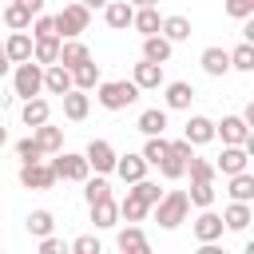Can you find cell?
I'll use <instances>...</instances> for the list:
<instances>
[{
	"instance_id": "cell-28",
	"label": "cell",
	"mask_w": 254,
	"mask_h": 254,
	"mask_svg": "<svg viewBox=\"0 0 254 254\" xmlns=\"http://www.w3.org/2000/svg\"><path fill=\"white\" fill-rule=\"evenodd\" d=\"M32 60L36 64H56L60 60V36H32Z\"/></svg>"
},
{
	"instance_id": "cell-1",
	"label": "cell",
	"mask_w": 254,
	"mask_h": 254,
	"mask_svg": "<svg viewBox=\"0 0 254 254\" xmlns=\"http://www.w3.org/2000/svg\"><path fill=\"white\" fill-rule=\"evenodd\" d=\"M95 99H99L103 111H123V107H131L139 99V87L131 79H99L95 83Z\"/></svg>"
},
{
	"instance_id": "cell-45",
	"label": "cell",
	"mask_w": 254,
	"mask_h": 254,
	"mask_svg": "<svg viewBox=\"0 0 254 254\" xmlns=\"http://www.w3.org/2000/svg\"><path fill=\"white\" fill-rule=\"evenodd\" d=\"M226 16L230 20H250L254 16V0H226Z\"/></svg>"
},
{
	"instance_id": "cell-50",
	"label": "cell",
	"mask_w": 254,
	"mask_h": 254,
	"mask_svg": "<svg viewBox=\"0 0 254 254\" xmlns=\"http://www.w3.org/2000/svg\"><path fill=\"white\" fill-rule=\"evenodd\" d=\"M79 4H83V8H87V12H95V8H103V4H107V0H79Z\"/></svg>"
},
{
	"instance_id": "cell-10",
	"label": "cell",
	"mask_w": 254,
	"mask_h": 254,
	"mask_svg": "<svg viewBox=\"0 0 254 254\" xmlns=\"http://www.w3.org/2000/svg\"><path fill=\"white\" fill-rule=\"evenodd\" d=\"M190 230H194V238H198V242H218V238L226 234L222 214H218V210H210V206H202V210H198V218L190 222Z\"/></svg>"
},
{
	"instance_id": "cell-33",
	"label": "cell",
	"mask_w": 254,
	"mask_h": 254,
	"mask_svg": "<svg viewBox=\"0 0 254 254\" xmlns=\"http://www.w3.org/2000/svg\"><path fill=\"white\" fill-rule=\"evenodd\" d=\"M83 60H91V52H87V44L75 36V40H60V60L56 64H64V67H75V64H83Z\"/></svg>"
},
{
	"instance_id": "cell-43",
	"label": "cell",
	"mask_w": 254,
	"mask_h": 254,
	"mask_svg": "<svg viewBox=\"0 0 254 254\" xmlns=\"http://www.w3.org/2000/svg\"><path fill=\"white\" fill-rule=\"evenodd\" d=\"M28 28H32V36H56V20H52L48 12H36Z\"/></svg>"
},
{
	"instance_id": "cell-14",
	"label": "cell",
	"mask_w": 254,
	"mask_h": 254,
	"mask_svg": "<svg viewBox=\"0 0 254 254\" xmlns=\"http://www.w3.org/2000/svg\"><path fill=\"white\" fill-rule=\"evenodd\" d=\"M250 131L254 127L242 115H222V123H214V139H222V143H246Z\"/></svg>"
},
{
	"instance_id": "cell-2",
	"label": "cell",
	"mask_w": 254,
	"mask_h": 254,
	"mask_svg": "<svg viewBox=\"0 0 254 254\" xmlns=\"http://www.w3.org/2000/svg\"><path fill=\"white\" fill-rule=\"evenodd\" d=\"M151 210H155V222H159L163 230H175V226L187 222V214H190V198H187V190H163V198H159Z\"/></svg>"
},
{
	"instance_id": "cell-22",
	"label": "cell",
	"mask_w": 254,
	"mask_h": 254,
	"mask_svg": "<svg viewBox=\"0 0 254 254\" xmlns=\"http://www.w3.org/2000/svg\"><path fill=\"white\" fill-rule=\"evenodd\" d=\"M0 20L8 24V32H28V24H32V12H28L20 0H4V8H0Z\"/></svg>"
},
{
	"instance_id": "cell-4",
	"label": "cell",
	"mask_w": 254,
	"mask_h": 254,
	"mask_svg": "<svg viewBox=\"0 0 254 254\" xmlns=\"http://www.w3.org/2000/svg\"><path fill=\"white\" fill-rule=\"evenodd\" d=\"M12 95H20V99L44 95V64H36V60L16 64V71H12Z\"/></svg>"
},
{
	"instance_id": "cell-49",
	"label": "cell",
	"mask_w": 254,
	"mask_h": 254,
	"mask_svg": "<svg viewBox=\"0 0 254 254\" xmlns=\"http://www.w3.org/2000/svg\"><path fill=\"white\" fill-rule=\"evenodd\" d=\"M8 71H12V60H8V56H0V79H4Z\"/></svg>"
},
{
	"instance_id": "cell-38",
	"label": "cell",
	"mask_w": 254,
	"mask_h": 254,
	"mask_svg": "<svg viewBox=\"0 0 254 254\" xmlns=\"http://www.w3.org/2000/svg\"><path fill=\"white\" fill-rule=\"evenodd\" d=\"M187 198H190V206H214V179H198V183H190V190H187Z\"/></svg>"
},
{
	"instance_id": "cell-16",
	"label": "cell",
	"mask_w": 254,
	"mask_h": 254,
	"mask_svg": "<svg viewBox=\"0 0 254 254\" xmlns=\"http://www.w3.org/2000/svg\"><path fill=\"white\" fill-rule=\"evenodd\" d=\"M115 246H119L123 254H147V250H151V242H147V234L139 230V222H127V226L115 234Z\"/></svg>"
},
{
	"instance_id": "cell-24",
	"label": "cell",
	"mask_w": 254,
	"mask_h": 254,
	"mask_svg": "<svg viewBox=\"0 0 254 254\" xmlns=\"http://www.w3.org/2000/svg\"><path fill=\"white\" fill-rule=\"evenodd\" d=\"M20 119H24V127H40V123H48V119H52V107H48V99H44V95H32V99H24V107H20Z\"/></svg>"
},
{
	"instance_id": "cell-34",
	"label": "cell",
	"mask_w": 254,
	"mask_h": 254,
	"mask_svg": "<svg viewBox=\"0 0 254 254\" xmlns=\"http://www.w3.org/2000/svg\"><path fill=\"white\" fill-rule=\"evenodd\" d=\"M135 127H139L143 135H163V131H167V111H163V107H147V111H139Z\"/></svg>"
},
{
	"instance_id": "cell-7",
	"label": "cell",
	"mask_w": 254,
	"mask_h": 254,
	"mask_svg": "<svg viewBox=\"0 0 254 254\" xmlns=\"http://www.w3.org/2000/svg\"><path fill=\"white\" fill-rule=\"evenodd\" d=\"M20 187H28V190H52L60 179H56V171H52V163L48 159H32V163H20Z\"/></svg>"
},
{
	"instance_id": "cell-46",
	"label": "cell",
	"mask_w": 254,
	"mask_h": 254,
	"mask_svg": "<svg viewBox=\"0 0 254 254\" xmlns=\"http://www.w3.org/2000/svg\"><path fill=\"white\" fill-rule=\"evenodd\" d=\"M71 250H75V254H99L103 246H99V238H95V234H79V238L71 242Z\"/></svg>"
},
{
	"instance_id": "cell-12",
	"label": "cell",
	"mask_w": 254,
	"mask_h": 254,
	"mask_svg": "<svg viewBox=\"0 0 254 254\" xmlns=\"http://www.w3.org/2000/svg\"><path fill=\"white\" fill-rule=\"evenodd\" d=\"M99 12H103V24H107L111 32H127V28H131V16H135L131 0H107Z\"/></svg>"
},
{
	"instance_id": "cell-6",
	"label": "cell",
	"mask_w": 254,
	"mask_h": 254,
	"mask_svg": "<svg viewBox=\"0 0 254 254\" xmlns=\"http://www.w3.org/2000/svg\"><path fill=\"white\" fill-rule=\"evenodd\" d=\"M48 163H52L56 179H64V183H83V179L91 175L87 159H83V155H75V151H56V155H52Z\"/></svg>"
},
{
	"instance_id": "cell-41",
	"label": "cell",
	"mask_w": 254,
	"mask_h": 254,
	"mask_svg": "<svg viewBox=\"0 0 254 254\" xmlns=\"http://www.w3.org/2000/svg\"><path fill=\"white\" fill-rule=\"evenodd\" d=\"M131 190H135V194H139V198H143L147 206H155V202L163 198V187H159L155 179H147V175H143L139 183H131Z\"/></svg>"
},
{
	"instance_id": "cell-47",
	"label": "cell",
	"mask_w": 254,
	"mask_h": 254,
	"mask_svg": "<svg viewBox=\"0 0 254 254\" xmlns=\"http://www.w3.org/2000/svg\"><path fill=\"white\" fill-rule=\"evenodd\" d=\"M60 250H67L64 238H56V234H44L40 238V254H60Z\"/></svg>"
},
{
	"instance_id": "cell-39",
	"label": "cell",
	"mask_w": 254,
	"mask_h": 254,
	"mask_svg": "<svg viewBox=\"0 0 254 254\" xmlns=\"http://www.w3.org/2000/svg\"><path fill=\"white\" fill-rule=\"evenodd\" d=\"M230 71H254V44L250 40H242L230 52Z\"/></svg>"
},
{
	"instance_id": "cell-30",
	"label": "cell",
	"mask_w": 254,
	"mask_h": 254,
	"mask_svg": "<svg viewBox=\"0 0 254 254\" xmlns=\"http://www.w3.org/2000/svg\"><path fill=\"white\" fill-rule=\"evenodd\" d=\"M99 79H103V75H99V64H95V60H83V64L71 67V87H79V91H95Z\"/></svg>"
},
{
	"instance_id": "cell-9",
	"label": "cell",
	"mask_w": 254,
	"mask_h": 254,
	"mask_svg": "<svg viewBox=\"0 0 254 254\" xmlns=\"http://www.w3.org/2000/svg\"><path fill=\"white\" fill-rule=\"evenodd\" d=\"M83 159H87V167H91L95 175H111V171H115V147H111L107 139H91L87 151H83Z\"/></svg>"
},
{
	"instance_id": "cell-18",
	"label": "cell",
	"mask_w": 254,
	"mask_h": 254,
	"mask_svg": "<svg viewBox=\"0 0 254 254\" xmlns=\"http://www.w3.org/2000/svg\"><path fill=\"white\" fill-rule=\"evenodd\" d=\"M115 175L131 187V183H139V179L147 175V159H143V155H131V151H127V155H115Z\"/></svg>"
},
{
	"instance_id": "cell-26",
	"label": "cell",
	"mask_w": 254,
	"mask_h": 254,
	"mask_svg": "<svg viewBox=\"0 0 254 254\" xmlns=\"http://www.w3.org/2000/svg\"><path fill=\"white\" fill-rule=\"evenodd\" d=\"M159 24H163V16H159V4L135 8V16H131V28H135L139 36H155V32H159Z\"/></svg>"
},
{
	"instance_id": "cell-52",
	"label": "cell",
	"mask_w": 254,
	"mask_h": 254,
	"mask_svg": "<svg viewBox=\"0 0 254 254\" xmlns=\"http://www.w3.org/2000/svg\"><path fill=\"white\" fill-rule=\"evenodd\" d=\"M4 143H8V131H4V127H0V147H4Z\"/></svg>"
},
{
	"instance_id": "cell-37",
	"label": "cell",
	"mask_w": 254,
	"mask_h": 254,
	"mask_svg": "<svg viewBox=\"0 0 254 254\" xmlns=\"http://www.w3.org/2000/svg\"><path fill=\"white\" fill-rule=\"evenodd\" d=\"M99 198H111V183H107V175H87L83 179V202L91 206V202H99Z\"/></svg>"
},
{
	"instance_id": "cell-29",
	"label": "cell",
	"mask_w": 254,
	"mask_h": 254,
	"mask_svg": "<svg viewBox=\"0 0 254 254\" xmlns=\"http://www.w3.org/2000/svg\"><path fill=\"white\" fill-rule=\"evenodd\" d=\"M171 52H175V44L167 40V36H143V60H151V64H167L171 60Z\"/></svg>"
},
{
	"instance_id": "cell-17",
	"label": "cell",
	"mask_w": 254,
	"mask_h": 254,
	"mask_svg": "<svg viewBox=\"0 0 254 254\" xmlns=\"http://www.w3.org/2000/svg\"><path fill=\"white\" fill-rule=\"evenodd\" d=\"M183 139H187L190 147L210 143V139H214V119H206V115H190V119H187V127H183Z\"/></svg>"
},
{
	"instance_id": "cell-35",
	"label": "cell",
	"mask_w": 254,
	"mask_h": 254,
	"mask_svg": "<svg viewBox=\"0 0 254 254\" xmlns=\"http://www.w3.org/2000/svg\"><path fill=\"white\" fill-rule=\"evenodd\" d=\"M151 214V206L135 194V190H127V198H119V218H127V222H143Z\"/></svg>"
},
{
	"instance_id": "cell-20",
	"label": "cell",
	"mask_w": 254,
	"mask_h": 254,
	"mask_svg": "<svg viewBox=\"0 0 254 254\" xmlns=\"http://www.w3.org/2000/svg\"><path fill=\"white\" fill-rule=\"evenodd\" d=\"M32 139L40 143V151H44V155L64 151V127H52V119H48V123H40V127H32Z\"/></svg>"
},
{
	"instance_id": "cell-15",
	"label": "cell",
	"mask_w": 254,
	"mask_h": 254,
	"mask_svg": "<svg viewBox=\"0 0 254 254\" xmlns=\"http://www.w3.org/2000/svg\"><path fill=\"white\" fill-rule=\"evenodd\" d=\"M190 99H194V87H190L187 79L163 83V103H167V111H187V107H190Z\"/></svg>"
},
{
	"instance_id": "cell-8",
	"label": "cell",
	"mask_w": 254,
	"mask_h": 254,
	"mask_svg": "<svg viewBox=\"0 0 254 254\" xmlns=\"http://www.w3.org/2000/svg\"><path fill=\"white\" fill-rule=\"evenodd\" d=\"M238 171H250V155L242 143H222V155L214 159V175H238Z\"/></svg>"
},
{
	"instance_id": "cell-25",
	"label": "cell",
	"mask_w": 254,
	"mask_h": 254,
	"mask_svg": "<svg viewBox=\"0 0 254 254\" xmlns=\"http://www.w3.org/2000/svg\"><path fill=\"white\" fill-rule=\"evenodd\" d=\"M226 194H230L234 202H254V175H250V171L226 175Z\"/></svg>"
},
{
	"instance_id": "cell-48",
	"label": "cell",
	"mask_w": 254,
	"mask_h": 254,
	"mask_svg": "<svg viewBox=\"0 0 254 254\" xmlns=\"http://www.w3.org/2000/svg\"><path fill=\"white\" fill-rule=\"evenodd\" d=\"M20 4H24V8H28V12H32V16H36V12H44V8H48V0H20Z\"/></svg>"
},
{
	"instance_id": "cell-21",
	"label": "cell",
	"mask_w": 254,
	"mask_h": 254,
	"mask_svg": "<svg viewBox=\"0 0 254 254\" xmlns=\"http://www.w3.org/2000/svg\"><path fill=\"white\" fill-rule=\"evenodd\" d=\"M250 222H254V210H250V202H234V198H230V206L222 210V226H226V230H234V234H242Z\"/></svg>"
},
{
	"instance_id": "cell-51",
	"label": "cell",
	"mask_w": 254,
	"mask_h": 254,
	"mask_svg": "<svg viewBox=\"0 0 254 254\" xmlns=\"http://www.w3.org/2000/svg\"><path fill=\"white\" fill-rule=\"evenodd\" d=\"M147 4H159V0H131V8H147Z\"/></svg>"
},
{
	"instance_id": "cell-19",
	"label": "cell",
	"mask_w": 254,
	"mask_h": 254,
	"mask_svg": "<svg viewBox=\"0 0 254 254\" xmlns=\"http://www.w3.org/2000/svg\"><path fill=\"white\" fill-rule=\"evenodd\" d=\"M198 64H202V71H206V75H214V79H218V75H226V71H230V52H226V48H218V44H214V48H202Z\"/></svg>"
},
{
	"instance_id": "cell-3",
	"label": "cell",
	"mask_w": 254,
	"mask_h": 254,
	"mask_svg": "<svg viewBox=\"0 0 254 254\" xmlns=\"http://www.w3.org/2000/svg\"><path fill=\"white\" fill-rule=\"evenodd\" d=\"M52 20H56V36H60V40H75V36H83V32L91 28V12H87L79 0L64 4Z\"/></svg>"
},
{
	"instance_id": "cell-36",
	"label": "cell",
	"mask_w": 254,
	"mask_h": 254,
	"mask_svg": "<svg viewBox=\"0 0 254 254\" xmlns=\"http://www.w3.org/2000/svg\"><path fill=\"white\" fill-rule=\"evenodd\" d=\"M24 230H28L32 238H44V234L56 230V214H52V210H32V214L24 218Z\"/></svg>"
},
{
	"instance_id": "cell-54",
	"label": "cell",
	"mask_w": 254,
	"mask_h": 254,
	"mask_svg": "<svg viewBox=\"0 0 254 254\" xmlns=\"http://www.w3.org/2000/svg\"><path fill=\"white\" fill-rule=\"evenodd\" d=\"M0 8H4V0H0Z\"/></svg>"
},
{
	"instance_id": "cell-11",
	"label": "cell",
	"mask_w": 254,
	"mask_h": 254,
	"mask_svg": "<svg viewBox=\"0 0 254 254\" xmlns=\"http://www.w3.org/2000/svg\"><path fill=\"white\" fill-rule=\"evenodd\" d=\"M131 83L139 87V91H159L167 79H163V64H151V60H139L135 67H131Z\"/></svg>"
},
{
	"instance_id": "cell-40",
	"label": "cell",
	"mask_w": 254,
	"mask_h": 254,
	"mask_svg": "<svg viewBox=\"0 0 254 254\" xmlns=\"http://www.w3.org/2000/svg\"><path fill=\"white\" fill-rule=\"evenodd\" d=\"M167 143H171V139H163V135H147V143H143V151H139V155L147 159V167H159V159L167 155Z\"/></svg>"
},
{
	"instance_id": "cell-27",
	"label": "cell",
	"mask_w": 254,
	"mask_h": 254,
	"mask_svg": "<svg viewBox=\"0 0 254 254\" xmlns=\"http://www.w3.org/2000/svg\"><path fill=\"white\" fill-rule=\"evenodd\" d=\"M4 56H8L12 64L32 60V36H28V32H8V40H4Z\"/></svg>"
},
{
	"instance_id": "cell-53",
	"label": "cell",
	"mask_w": 254,
	"mask_h": 254,
	"mask_svg": "<svg viewBox=\"0 0 254 254\" xmlns=\"http://www.w3.org/2000/svg\"><path fill=\"white\" fill-rule=\"evenodd\" d=\"M0 56H4V44H0Z\"/></svg>"
},
{
	"instance_id": "cell-42",
	"label": "cell",
	"mask_w": 254,
	"mask_h": 254,
	"mask_svg": "<svg viewBox=\"0 0 254 254\" xmlns=\"http://www.w3.org/2000/svg\"><path fill=\"white\" fill-rule=\"evenodd\" d=\"M187 175H190V183H198V179H214V163L190 155V159H187Z\"/></svg>"
},
{
	"instance_id": "cell-23",
	"label": "cell",
	"mask_w": 254,
	"mask_h": 254,
	"mask_svg": "<svg viewBox=\"0 0 254 254\" xmlns=\"http://www.w3.org/2000/svg\"><path fill=\"white\" fill-rule=\"evenodd\" d=\"M67 87H71V67L48 64V67H44V91H48V95H64Z\"/></svg>"
},
{
	"instance_id": "cell-31",
	"label": "cell",
	"mask_w": 254,
	"mask_h": 254,
	"mask_svg": "<svg viewBox=\"0 0 254 254\" xmlns=\"http://www.w3.org/2000/svg\"><path fill=\"white\" fill-rule=\"evenodd\" d=\"M87 210H91V222H95L99 230H111V226L119 222V202H115V198H99V202H91Z\"/></svg>"
},
{
	"instance_id": "cell-32",
	"label": "cell",
	"mask_w": 254,
	"mask_h": 254,
	"mask_svg": "<svg viewBox=\"0 0 254 254\" xmlns=\"http://www.w3.org/2000/svg\"><path fill=\"white\" fill-rule=\"evenodd\" d=\"M159 36H167L171 44H183V40H190V20L187 16H163V24H159Z\"/></svg>"
},
{
	"instance_id": "cell-44",
	"label": "cell",
	"mask_w": 254,
	"mask_h": 254,
	"mask_svg": "<svg viewBox=\"0 0 254 254\" xmlns=\"http://www.w3.org/2000/svg\"><path fill=\"white\" fill-rule=\"evenodd\" d=\"M16 155H20V163H32V159H44V151H40V143H36L32 135L16 143Z\"/></svg>"
},
{
	"instance_id": "cell-5",
	"label": "cell",
	"mask_w": 254,
	"mask_h": 254,
	"mask_svg": "<svg viewBox=\"0 0 254 254\" xmlns=\"http://www.w3.org/2000/svg\"><path fill=\"white\" fill-rule=\"evenodd\" d=\"M194 155V147L187 143V139H171L167 143V155L159 159V175L167 179V183H175V179H183L187 175V159Z\"/></svg>"
},
{
	"instance_id": "cell-13",
	"label": "cell",
	"mask_w": 254,
	"mask_h": 254,
	"mask_svg": "<svg viewBox=\"0 0 254 254\" xmlns=\"http://www.w3.org/2000/svg\"><path fill=\"white\" fill-rule=\"evenodd\" d=\"M60 99H64V119H71V123H83V119H87V111H91V95H87V91L67 87Z\"/></svg>"
}]
</instances>
